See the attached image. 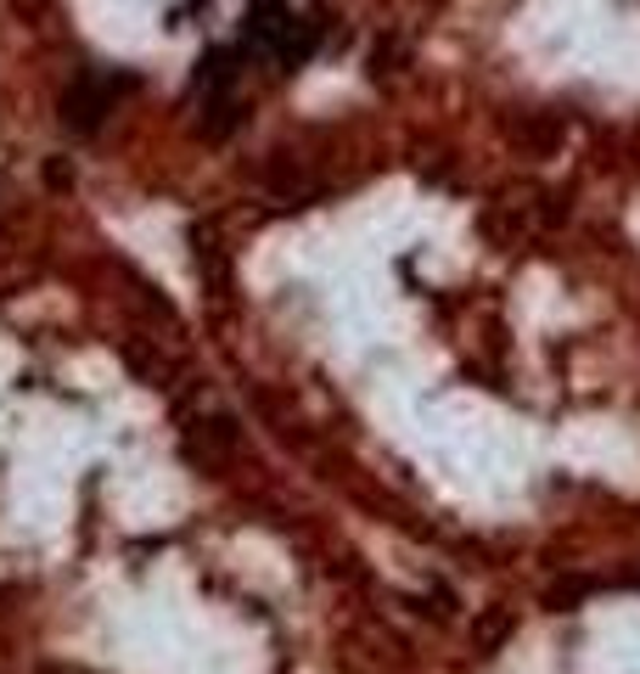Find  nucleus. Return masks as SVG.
<instances>
[{
  "mask_svg": "<svg viewBox=\"0 0 640 674\" xmlns=\"http://www.w3.org/2000/svg\"><path fill=\"white\" fill-rule=\"evenodd\" d=\"M585 596H590V585H585V579H573V585H556V590H551V607H567V601H585Z\"/></svg>",
  "mask_w": 640,
  "mask_h": 674,
  "instance_id": "nucleus-4",
  "label": "nucleus"
},
{
  "mask_svg": "<svg viewBox=\"0 0 640 674\" xmlns=\"http://www.w3.org/2000/svg\"><path fill=\"white\" fill-rule=\"evenodd\" d=\"M505 635H512V613H505V607H489V613L472 624V647H478V652H494Z\"/></svg>",
  "mask_w": 640,
  "mask_h": 674,
  "instance_id": "nucleus-3",
  "label": "nucleus"
},
{
  "mask_svg": "<svg viewBox=\"0 0 640 674\" xmlns=\"http://www.w3.org/2000/svg\"><path fill=\"white\" fill-rule=\"evenodd\" d=\"M108 101H113V85L85 74L74 90L62 96V124L79 129V135H90V129H101V118H108Z\"/></svg>",
  "mask_w": 640,
  "mask_h": 674,
  "instance_id": "nucleus-1",
  "label": "nucleus"
},
{
  "mask_svg": "<svg viewBox=\"0 0 640 674\" xmlns=\"http://www.w3.org/2000/svg\"><path fill=\"white\" fill-rule=\"evenodd\" d=\"M230 79H236V51H209V57H202V67H197V85L209 90V96L230 90Z\"/></svg>",
  "mask_w": 640,
  "mask_h": 674,
  "instance_id": "nucleus-2",
  "label": "nucleus"
}]
</instances>
